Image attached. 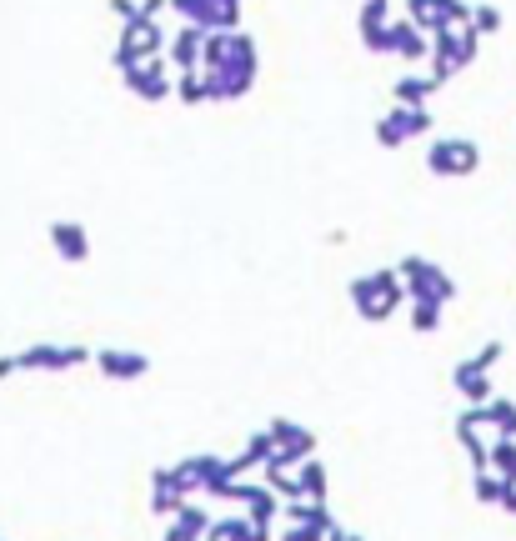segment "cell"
Wrapping results in <instances>:
<instances>
[{"instance_id":"cell-1","label":"cell","mask_w":516,"mask_h":541,"mask_svg":"<svg viewBox=\"0 0 516 541\" xmlns=\"http://www.w3.org/2000/svg\"><path fill=\"white\" fill-rule=\"evenodd\" d=\"M196 76H201L206 101H216V106L251 96V86L261 76V46H256V36H246V31H211V36H201V66H196Z\"/></svg>"},{"instance_id":"cell-2","label":"cell","mask_w":516,"mask_h":541,"mask_svg":"<svg viewBox=\"0 0 516 541\" xmlns=\"http://www.w3.org/2000/svg\"><path fill=\"white\" fill-rule=\"evenodd\" d=\"M346 301H351V311H356L366 326H386V321H391V316L406 306V291H401L396 271H391V266H381V271L351 276V286H346Z\"/></svg>"},{"instance_id":"cell-3","label":"cell","mask_w":516,"mask_h":541,"mask_svg":"<svg viewBox=\"0 0 516 541\" xmlns=\"http://www.w3.org/2000/svg\"><path fill=\"white\" fill-rule=\"evenodd\" d=\"M391 271H396L406 301H431V306H451V301H456V281H451V271L436 266L431 256H401Z\"/></svg>"},{"instance_id":"cell-4","label":"cell","mask_w":516,"mask_h":541,"mask_svg":"<svg viewBox=\"0 0 516 541\" xmlns=\"http://www.w3.org/2000/svg\"><path fill=\"white\" fill-rule=\"evenodd\" d=\"M506 356V341L501 336H491L481 351H471L466 361H456L451 366V386H456V396L466 401V406H486L491 396H496V381H491V371H496V361Z\"/></svg>"},{"instance_id":"cell-5","label":"cell","mask_w":516,"mask_h":541,"mask_svg":"<svg viewBox=\"0 0 516 541\" xmlns=\"http://www.w3.org/2000/svg\"><path fill=\"white\" fill-rule=\"evenodd\" d=\"M476 51H481V36H476L471 26H461V31H441V36H431L426 76H431L436 86H446V81H456L461 71H471Z\"/></svg>"},{"instance_id":"cell-6","label":"cell","mask_w":516,"mask_h":541,"mask_svg":"<svg viewBox=\"0 0 516 541\" xmlns=\"http://www.w3.org/2000/svg\"><path fill=\"white\" fill-rule=\"evenodd\" d=\"M426 171L441 181H461L481 171V146L471 136H431L426 141Z\"/></svg>"},{"instance_id":"cell-7","label":"cell","mask_w":516,"mask_h":541,"mask_svg":"<svg viewBox=\"0 0 516 541\" xmlns=\"http://www.w3.org/2000/svg\"><path fill=\"white\" fill-rule=\"evenodd\" d=\"M161 51H166L161 21H126V26H121V41H116V51H111V66H116V71H131V66L156 61Z\"/></svg>"},{"instance_id":"cell-8","label":"cell","mask_w":516,"mask_h":541,"mask_svg":"<svg viewBox=\"0 0 516 541\" xmlns=\"http://www.w3.org/2000/svg\"><path fill=\"white\" fill-rule=\"evenodd\" d=\"M431 131H436L431 106H426V111L391 106V111H386V116H376V126H371V136H376V146H381V151H401V146H411V141H421V136H431Z\"/></svg>"},{"instance_id":"cell-9","label":"cell","mask_w":516,"mask_h":541,"mask_svg":"<svg viewBox=\"0 0 516 541\" xmlns=\"http://www.w3.org/2000/svg\"><path fill=\"white\" fill-rule=\"evenodd\" d=\"M166 11L181 16V26H196L201 36L241 31V0H166Z\"/></svg>"},{"instance_id":"cell-10","label":"cell","mask_w":516,"mask_h":541,"mask_svg":"<svg viewBox=\"0 0 516 541\" xmlns=\"http://www.w3.org/2000/svg\"><path fill=\"white\" fill-rule=\"evenodd\" d=\"M11 356H16V376L21 371H31V376H61V371H76V366L91 361L86 346H61V341H36L26 351H11Z\"/></svg>"},{"instance_id":"cell-11","label":"cell","mask_w":516,"mask_h":541,"mask_svg":"<svg viewBox=\"0 0 516 541\" xmlns=\"http://www.w3.org/2000/svg\"><path fill=\"white\" fill-rule=\"evenodd\" d=\"M406 21L421 36H441V31H461L471 21L466 0H406Z\"/></svg>"},{"instance_id":"cell-12","label":"cell","mask_w":516,"mask_h":541,"mask_svg":"<svg viewBox=\"0 0 516 541\" xmlns=\"http://www.w3.org/2000/svg\"><path fill=\"white\" fill-rule=\"evenodd\" d=\"M221 501L241 506V516L256 521V526H276V516H281V496H276L266 481H251V476H246V481H231Z\"/></svg>"},{"instance_id":"cell-13","label":"cell","mask_w":516,"mask_h":541,"mask_svg":"<svg viewBox=\"0 0 516 541\" xmlns=\"http://www.w3.org/2000/svg\"><path fill=\"white\" fill-rule=\"evenodd\" d=\"M121 86H126L136 101L156 106V101H166V96H171V66L156 56V61H146V66H131V71H121Z\"/></svg>"},{"instance_id":"cell-14","label":"cell","mask_w":516,"mask_h":541,"mask_svg":"<svg viewBox=\"0 0 516 541\" xmlns=\"http://www.w3.org/2000/svg\"><path fill=\"white\" fill-rule=\"evenodd\" d=\"M216 466H221V456H216V451H196V456H186V461L166 466V481L176 486V496L196 501V496L206 491V481H211V471H216Z\"/></svg>"},{"instance_id":"cell-15","label":"cell","mask_w":516,"mask_h":541,"mask_svg":"<svg viewBox=\"0 0 516 541\" xmlns=\"http://www.w3.org/2000/svg\"><path fill=\"white\" fill-rule=\"evenodd\" d=\"M46 236H51V251H56L66 266H86V261H91V231H86L81 221L56 216V221L46 226Z\"/></svg>"},{"instance_id":"cell-16","label":"cell","mask_w":516,"mask_h":541,"mask_svg":"<svg viewBox=\"0 0 516 541\" xmlns=\"http://www.w3.org/2000/svg\"><path fill=\"white\" fill-rule=\"evenodd\" d=\"M91 361H96V371H101L106 381H141V376H151V356H146V351L101 346V351H91Z\"/></svg>"},{"instance_id":"cell-17","label":"cell","mask_w":516,"mask_h":541,"mask_svg":"<svg viewBox=\"0 0 516 541\" xmlns=\"http://www.w3.org/2000/svg\"><path fill=\"white\" fill-rule=\"evenodd\" d=\"M456 441H461V451H466L471 471H486V446H491V431H486L481 406H461V416H456Z\"/></svg>"},{"instance_id":"cell-18","label":"cell","mask_w":516,"mask_h":541,"mask_svg":"<svg viewBox=\"0 0 516 541\" xmlns=\"http://www.w3.org/2000/svg\"><path fill=\"white\" fill-rule=\"evenodd\" d=\"M426 51H431V36H421L406 16H391L386 56H396V61H406V66H426Z\"/></svg>"},{"instance_id":"cell-19","label":"cell","mask_w":516,"mask_h":541,"mask_svg":"<svg viewBox=\"0 0 516 541\" xmlns=\"http://www.w3.org/2000/svg\"><path fill=\"white\" fill-rule=\"evenodd\" d=\"M386 31H391V0H361L356 36L371 56H386Z\"/></svg>"},{"instance_id":"cell-20","label":"cell","mask_w":516,"mask_h":541,"mask_svg":"<svg viewBox=\"0 0 516 541\" xmlns=\"http://www.w3.org/2000/svg\"><path fill=\"white\" fill-rule=\"evenodd\" d=\"M266 436L276 451H291V456H316V431L301 426L296 416H271L266 421Z\"/></svg>"},{"instance_id":"cell-21","label":"cell","mask_w":516,"mask_h":541,"mask_svg":"<svg viewBox=\"0 0 516 541\" xmlns=\"http://www.w3.org/2000/svg\"><path fill=\"white\" fill-rule=\"evenodd\" d=\"M161 61H166L176 76L196 71V66H201V31H196V26H181L176 36H166V51H161Z\"/></svg>"},{"instance_id":"cell-22","label":"cell","mask_w":516,"mask_h":541,"mask_svg":"<svg viewBox=\"0 0 516 541\" xmlns=\"http://www.w3.org/2000/svg\"><path fill=\"white\" fill-rule=\"evenodd\" d=\"M271 451H276V446H271V436H266V431H256V436H251L236 456H226V476H231V481H246L251 471H261V466H266V456H271Z\"/></svg>"},{"instance_id":"cell-23","label":"cell","mask_w":516,"mask_h":541,"mask_svg":"<svg viewBox=\"0 0 516 541\" xmlns=\"http://www.w3.org/2000/svg\"><path fill=\"white\" fill-rule=\"evenodd\" d=\"M436 91H441V86H436L431 76H421V71H406V76H396V86H391L396 106H406V111H426Z\"/></svg>"},{"instance_id":"cell-24","label":"cell","mask_w":516,"mask_h":541,"mask_svg":"<svg viewBox=\"0 0 516 541\" xmlns=\"http://www.w3.org/2000/svg\"><path fill=\"white\" fill-rule=\"evenodd\" d=\"M296 486H301V501H316V506H326V491H331L326 461H321V456H306V461L296 466Z\"/></svg>"},{"instance_id":"cell-25","label":"cell","mask_w":516,"mask_h":541,"mask_svg":"<svg viewBox=\"0 0 516 541\" xmlns=\"http://www.w3.org/2000/svg\"><path fill=\"white\" fill-rule=\"evenodd\" d=\"M481 416H486V431L491 436H506V441H516V401L511 396H491L486 406H481Z\"/></svg>"},{"instance_id":"cell-26","label":"cell","mask_w":516,"mask_h":541,"mask_svg":"<svg viewBox=\"0 0 516 541\" xmlns=\"http://www.w3.org/2000/svg\"><path fill=\"white\" fill-rule=\"evenodd\" d=\"M181 501H186V496H176V486L166 481V466H156V471H151V496H146V506H151L156 516H176Z\"/></svg>"},{"instance_id":"cell-27","label":"cell","mask_w":516,"mask_h":541,"mask_svg":"<svg viewBox=\"0 0 516 541\" xmlns=\"http://www.w3.org/2000/svg\"><path fill=\"white\" fill-rule=\"evenodd\" d=\"M486 471L501 476V481H516V441L491 436V446H486Z\"/></svg>"},{"instance_id":"cell-28","label":"cell","mask_w":516,"mask_h":541,"mask_svg":"<svg viewBox=\"0 0 516 541\" xmlns=\"http://www.w3.org/2000/svg\"><path fill=\"white\" fill-rule=\"evenodd\" d=\"M331 526H336V516L321 511V516H311V521H291L286 531H276V541H326Z\"/></svg>"},{"instance_id":"cell-29","label":"cell","mask_w":516,"mask_h":541,"mask_svg":"<svg viewBox=\"0 0 516 541\" xmlns=\"http://www.w3.org/2000/svg\"><path fill=\"white\" fill-rule=\"evenodd\" d=\"M406 316H411V331L416 336H436L441 321H446V306H431V301H406Z\"/></svg>"},{"instance_id":"cell-30","label":"cell","mask_w":516,"mask_h":541,"mask_svg":"<svg viewBox=\"0 0 516 541\" xmlns=\"http://www.w3.org/2000/svg\"><path fill=\"white\" fill-rule=\"evenodd\" d=\"M246 531H251V521L241 511H231V516H211V526H206L201 541H246Z\"/></svg>"},{"instance_id":"cell-31","label":"cell","mask_w":516,"mask_h":541,"mask_svg":"<svg viewBox=\"0 0 516 541\" xmlns=\"http://www.w3.org/2000/svg\"><path fill=\"white\" fill-rule=\"evenodd\" d=\"M481 41L486 36H501L506 31V16H501V6H491V0H481V6H471V21H466Z\"/></svg>"},{"instance_id":"cell-32","label":"cell","mask_w":516,"mask_h":541,"mask_svg":"<svg viewBox=\"0 0 516 541\" xmlns=\"http://www.w3.org/2000/svg\"><path fill=\"white\" fill-rule=\"evenodd\" d=\"M171 521H176V526H181V531H191V536H196V541H201V536H206V526H211V511H206V506H201V501H181V506H176V516H171Z\"/></svg>"},{"instance_id":"cell-33","label":"cell","mask_w":516,"mask_h":541,"mask_svg":"<svg viewBox=\"0 0 516 541\" xmlns=\"http://www.w3.org/2000/svg\"><path fill=\"white\" fill-rule=\"evenodd\" d=\"M506 486H516V481H501V476H491V471H476V481H471V491H476L481 506H501Z\"/></svg>"},{"instance_id":"cell-34","label":"cell","mask_w":516,"mask_h":541,"mask_svg":"<svg viewBox=\"0 0 516 541\" xmlns=\"http://www.w3.org/2000/svg\"><path fill=\"white\" fill-rule=\"evenodd\" d=\"M171 96H176L181 106H206V91H201V76H196V71L171 76Z\"/></svg>"},{"instance_id":"cell-35","label":"cell","mask_w":516,"mask_h":541,"mask_svg":"<svg viewBox=\"0 0 516 541\" xmlns=\"http://www.w3.org/2000/svg\"><path fill=\"white\" fill-rule=\"evenodd\" d=\"M166 11V0H136V21H156Z\"/></svg>"},{"instance_id":"cell-36","label":"cell","mask_w":516,"mask_h":541,"mask_svg":"<svg viewBox=\"0 0 516 541\" xmlns=\"http://www.w3.org/2000/svg\"><path fill=\"white\" fill-rule=\"evenodd\" d=\"M106 6L121 16V26H126V21H136V0H106Z\"/></svg>"},{"instance_id":"cell-37","label":"cell","mask_w":516,"mask_h":541,"mask_svg":"<svg viewBox=\"0 0 516 541\" xmlns=\"http://www.w3.org/2000/svg\"><path fill=\"white\" fill-rule=\"evenodd\" d=\"M246 541H276V526H256V521H251V531H246Z\"/></svg>"},{"instance_id":"cell-38","label":"cell","mask_w":516,"mask_h":541,"mask_svg":"<svg viewBox=\"0 0 516 541\" xmlns=\"http://www.w3.org/2000/svg\"><path fill=\"white\" fill-rule=\"evenodd\" d=\"M326 541H366V536H356V531H346V526H341V521H336V526H331V531H326Z\"/></svg>"},{"instance_id":"cell-39","label":"cell","mask_w":516,"mask_h":541,"mask_svg":"<svg viewBox=\"0 0 516 541\" xmlns=\"http://www.w3.org/2000/svg\"><path fill=\"white\" fill-rule=\"evenodd\" d=\"M496 511H506V516H516V486H506V496H501V506Z\"/></svg>"},{"instance_id":"cell-40","label":"cell","mask_w":516,"mask_h":541,"mask_svg":"<svg viewBox=\"0 0 516 541\" xmlns=\"http://www.w3.org/2000/svg\"><path fill=\"white\" fill-rule=\"evenodd\" d=\"M161 541H196V536H191V531H181V526H176V521H171V526H166V536H161Z\"/></svg>"},{"instance_id":"cell-41","label":"cell","mask_w":516,"mask_h":541,"mask_svg":"<svg viewBox=\"0 0 516 541\" xmlns=\"http://www.w3.org/2000/svg\"><path fill=\"white\" fill-rule=\"evenodd\" d=\"M16 376V356H0V381H11Z\"/></svg>"},{"instance_id":"cell-42","label":"cell","mask_w":516,"mask_h":541,"mask_svg":"<svg viewBox=\"0 0 516 541\" xmlns=\"http://www.w3.org/2000/svg\"><path fill=\"white\" fill-rule=\"evenodd\" d=\"M0 541H6V536H0Z\"/></svg>"}]
</instances>
